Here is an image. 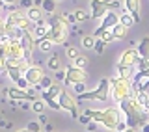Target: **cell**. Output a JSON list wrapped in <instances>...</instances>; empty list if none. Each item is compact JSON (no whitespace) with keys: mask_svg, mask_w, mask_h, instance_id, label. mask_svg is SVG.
<instances>
[{"mask_svg":"<svg viewBox=\"0 0 149 132\" xmlns=\"http://www.w3.org/2000/svg\"><path fill=\"white\" fill-rule=\"evenodd\" d=\"M19 132H30V130H28V129H24V130H19Z\"/></svg>","mask_w":149,"mask_h":132,"instance_id":"c3c4849f","label":"cell"},{"mask_svg":"<svg viewBox=\"0 0 149 132\" xmlns=\"http://www.w3.org/2000/svg\"><path fill=\"white\" fill-rule=\"evenodd\" d=\"M15 84H17V88H19V89H24V91H28V89H30V84H28V80H26L24 76L19 78Z\"/></svg>","mask_w":149,"mask_h":132,"instance_id":"d6a6232c","label":"cell"},{"mask_svg":"<svg viewBox=\"0 0 149 132\" xmlns=\"http://www.w3.org/2000/svg\"><path fill=\"white\" fill-rule=\"evenodd\" d=\"M58 102H60V106L63 108V110H67L69 114H71L73 117H78V106H77V99H74L69 91H62V95H60L58 99Z\"/></svg>","mask_w":149,"mask_h":132,"instance_id":"9c48e42d","label":"cell"},{"mask_svg":"<svg viewBox=\"0 0 149 132\" xmlns=\"http://www.w3.org/2000/svg\"><path fill=\"white\" fill-rule=\"evenodd\" d=\"M82 47H84V49H93V47H95V37H93V35H84Z\"/></svg>","mask_w":149,"mask_h":132,"instance_id":"484cf974","label":"cell"},{"mask_svg":"<svg viewBox=\"0 0 149 132\" xmlns=\"http://www.w3.org/2000/svg\"><path fill=\"white\" fill-rule=\"evenodd\" d=\"M74 93H78V95L86 93V91H84V84H74Z\"/></svg>","mask_w":149,"mask_h":132,"instance_id":"60d3db41","label":"cell"},{"mask_svg":"<svg viewBox=\"0 0 149 132\" xmlns=\"http://www.w3.org/2000/svg\"><path fill=\"white\" fill-rule=\"evenodd\" d=\"M62 91H63V88L60 86V84H52L47 91H43V101H45V104L47 106H50L52 110H60V102L56 101V99H60V95H62Z\"/></svg>","mask_w":149,"mask_h":132,"instance_id":"ba28073f","label":"cell"},{"mask_svg":"<svg viewBox=\"0 0 149 132\" xmlns=\"http://www.w3.org/2000/svg\"><path fill=\"white\" fill-rule=\"evenodd\" d=\"M21 8H22V9L34 8V0H21Z\"/></svg>","mask_w":149,"mask_h":132,"instance_id":"74e56055","label":"cell"},{"mask_svg":"<svg viewBox=\"0 0 149 132\" xmlns=\"http://www.w3.org/2000/svg\"><path fill=\"white\" fill-rule=\"evenodd\" d=\"M99 39H102V41H104V43H112V41H114L116 37H114V34H112V32L108 30V32H104V34H102V35L99 37Z\"/></svg>","mask_w":149,"mask_h":132,"instance_id":"d590c367","label":"cell"},{"mask_svg":"<svg viewBox=\"0 0 149 132\" xmlns=\"http://www.w3.org/2000/svg\"><path fill=\"white\" fill-rule=\"evenodd\" d=\"M24 78L28 80V84H30V88H37L39 86V82L45 78V73H43V67H39V65H32L30 69L24 73Z\"/></svg>","mask_w":149,"mask_h":132,"instance_id":"7c38bea8","label":"cell"},{"mask_svg":"<svg viewBox=\"0 0 149 132\" xmlns=\"http://www.w3.org/2000/svg\"><path fill=\"white\" fill-rule=\"evenodd\" d=\"M84 115H88L91 121L95 123H101L104 125L108 130H119V125H121V119H119V110L114 106H108L104 110H86Z\"/></svg>","mask_w":149,"mask_h":132,"instance_id":"7a4b0ae2","label":"cell"},{"mask_svg":"<svg viewBox=\"0 0 149 132\" xmlns=\"http://www.w3.org/2000/svg\"><path fill=\"white\" fill-rule=\"evenodd\" d=\"M119 132H136V129H125V130H119Z\"/></svg>","mask_w":149,"mask_h":132,"instance_id":"bcb514c9","label":"cell"},{"mask_svg":"<svg viewBox=\"0 0 149 132\" xmlns=\"http://www.w3.org/2000/svg\"><path fill=\"white\" fill-rule=\"evenodd\" d=\"M26 13H28V19H30L32 22H36V24H39L41 21H43V8H37V6H34V8H30V9H26Z\"/></svg>","mask_w":149,"mask_h":132,"instance_id":"e0dca14e","label":"cell"},{"mask_svg":"<svg viewBox=\"0 0 149 132\" xmlns=\"http://www.w3.org/2000/svg\"><path fill=\"white\" fill-rule=\"evenodd\" d=\"M78 56H80V52H78V49H77V47H69V49H67V58L77 60Z\"/></svg>","mask_w":149,"mask_h":132,"instance_id":"836d02e7","label":"cell"},{"mask_svg":"<svg viewBox=\"0 0 149 132\" xmlns=\"http://www.w3.org/2000/svg\"><path fill=\"white\" fill-rule=\"evenodd\" d=\"M110 93H112V97H114V101H125V99H129V97H132V84H130V80L127 78H112L110 80Z\"/></svg>","mask_w":149,"mask_h":132,"instance_id":"5b68a950","label":"cell"},{"mask_svg":"<svg viewBox=\"0 0 149 132\" xmlns=\"http://www.w3.org/2000/svg\"><path fill=\"white\" fill-rule=\"evenodd\" d=\"M28 130L30 132H39V123H28Z\"/></svg>","mask_w":149,"mask_h":132,"instance_id":"ab89813d","label":"cell"},{"mask_svg":"<svg viewBox=\"0 0 149 132\" xmlns=\"http://www.w3.org/2000/svg\"><path fill=\"white\" fill-rule=\"evenodd\" d=\"M108 93H110V78H102L93 91H86L82 95H78V101H108Z\"/></svg>","mask_w":149,"mask_h":132,"instance_id":"8992f818","label":"cell"},{"mask_svg":"<svg viewBox=\"0 0 149 132\" xmlns=\"http://www.w3.org/2000/svg\"><path fill=\"white\" fill-rule=\"evenodd\" d=\"M45 101H34V104H32V112H36V114H43V110H45Z\"/></svg>","mask_w":149,"mask_h":132,"instance_id":"d4e9b609","label":"cell"},{"mask_svg":"<svg viewBox=\"0 0 149 132\" xmlns=\"http://www.w3.org/2000/svg\"><path fill=\"white\" fill-rule=\"evenodd\" d=\"M119 22H121V24H123V26H127V28H130V26L134 24V19L130 17L129 13H123V15L119 17Z\"/></svg>","mask_w":149,"mask_h":132,"instance_id":"cb8c5ba5","label":"cell"},{"mask_svg":"<svg viewBox=\"0 0 149 132\" xmlns=\"http://www.w3.org/2000/svg\"><path fill=\"white\" fill-rule=\"evenodd\" d=\"M138 54H140V58L149 60V37H143V39L140 41V45H138Z\"/></svg>","mask_w":149,"mask_h":132,"instance_id":"ac0fdd59","label":"cell"},{"mask_svg":"<svg viewBox=\"0 0 149 132\" xmlns=\"http://www.w3.org/2000/svg\"><path fill=\"white\" fill-rule=\"evenodd\" d=\"M136 99H138V102H140V104H142L143 108H146V110H149V97L146 95V93H138V95H136Z\"/></svg>","mask_w":149,"mask_h":132,"instance_id":"4316f807","label":"cell"},{"mask_svg":"<svg viewBox=\"0 0 149 132\" xmlns=\"http://www.w3.org/2000/svg\"><path fill=\"white\" fill-rule=\"evenodd\" d=\"M127 13L134 19V22H140V0H125Z\"/></svg>","mask_w":149,"mask_h":132,"instance_id":"2e32d148","label":"cell"},{"mask_svg":"<svg viewBox=\"0 0 149 132\" xmlns=\"http://www.w3.org/2000/svg\"><path fill=\"white\" fill-rule=\"evenodd\" d=\"M6 69H8V60L4 58V56H0V73L6 71Z\"/></svg>","mask_w":149,"mask_h":132,"instance_id":"f35d334b","label":"cell"},{"mask_svg":"<svg viewBox=\"0 0 149 132\" xmlns=\"http://www.w3.org/2000/svg\"><path fill=\"white\" fill-rule=\"evenodd\" d=\"M104 41H102V39H97L95 41V47H93V49H95V52L97 54H102V52H104Z\"/></svg>","mask_w":149,"mask_h":132,"instance_id":"e575fe53","label":"cell"},{"mask_svg":"<svg viewBox=\"0 0 149 132\" xmlns=\"http://www.w3.org/2000/svg\"><path fill=\"white\" fill-rule=\"evenodd\" d=\"M88 19V13L84 11V9H77V11H74V21L77 22H82V21H86Z\"/></svg>","mask_w":149,"mask_h":132,"instance_id":"1f68e13d","label":"cell"},{"mask_svg":"<svg viewBox=\"0 0 149 132\" xmlns=\"http://www.w3.org/2000/svg\"><path fill=\"white\" fill-rule=\"evenodd\" d=\"M119 110H123V114L127 115V126L129 129H140L149 123V112L138 102L136 97H129L125 101L119 102Z\"/></svg>","mask_w":149,"mask_h":132,"instance_id":"6da1fadb","label":"cell"},{"mask_svg":"<svg viewBox=\"0 0 149 132\" xmlns=\"http://www.w3.org/2000/svg\"><path fill=\"white\" fill-rule=\"evenodd\" d=\"M6 22L19 26L24 34H34V30H36V22H32L30 19H28L26 9H22V8H17V9H13V11H9L8 17H6Z\"/></svg>","mask_w":149,"mask_h":132,"instance_id":"277c9868","label":"cell"},{"mask_svg":"<svg viewBox=\"0 0 149 132\" xmlns=\"http://www.w3.org/2000/svg\"><path fill=\"white\" fill-rule=\"evenodd\" d=\"M41 8H43L45 13H54V9H56V0H43Z\"/></svg>","mask_w":149,"mask_h":132,"instance_id":"7402d4cb","label":"cell"},{"mask_svg":"<svg viewBox=\"0 0 149 132\" xmlns=\"http://www.w3.org/2000/svg\"><path fill=\"white\" fill-rule=\"evenodd\" d=\"M74 67H78V69H86V67H88V58L80 54L77 60H74Z\"/></svg>","mask_w":149,"mask_h":132,"instance_id":"83f0119b","label":"cell"},{"mask_svg":"<svg viewBox=\"0 0 149 132\" xmlns=\"http://www.w3.org/2000/svg\"><path fill=\"white\" fill-rule=\"evenodd\" d=\"M114 0H91V19H104V15L110 11V4Z\"/></svg>","mask_w":149,"mask_h":132,"instance_id":"8fae6325","label":"cell"},{"mask_svg":"<svg viewBox=\"0 0 149 132\" xmlns=\"http://www.w3.org/2000/svg\"><path fill=\"white\" fill-rule=\"evenodd\" d=\"M21 47H22V50H24V60L30 62L32 52H34V49H36V35L34 34H24L22 39H21Z\"/></svg>","mask_w":149,"mask_h":132,"instance_id":"9a60e30c","label":"cell"},{"mask_svg":"<svg viewBox=\"0 0 149 132\" xmlns=\"http://www.w3.org/2000/svg\"><path fill=\"white\" fill-rule=\"evenodd\" d=\"M80 121H82V123H88V121H90V117H88V115H82Z\"/></svg>","mask_w":149,"mask_h":132,"instance_id":"7bdbcfd3","label":"cell"},{"mask_svg":"<svg viewBox=\"0 0 149 132\" xmlns=\"http://www.w3.org/2000/svg\"><path fill=\"white\" fill-rule=\"evenodd\" d=\"M140 62V54L134 49H127L119 58V67H134Z\"/></svg>","mask_w":149,"mask_h":132,"instance_id":"4fadbf2b","label":"cell"},{"mask_svg":"<svg viewBox=\"0 0 149 132\" xmlns=\"http://www.w3.org/2000/svg\"><path fill=\"white\" fill-rule=\"evenodd\" d=\"M56 78H58V80H65V71H56Z\"/></svg>","mask_w":149,"mask_h":132,"instance_id":"b9f144b4","label":"cell"},{"mask_svg":"<svg viewBox=\"0 0 149 132\" xmlns=\"http://www.w3.org/2000/svg\"><path fill=\"white\" fill-rule=\"evenodd\" d=\"M118 76L130 80V76H132V67H118Z\"/></svg>","mask_w":149,"mask_h":132,"instance_id":"603a6c76","label":"cell"},{"mask_svg":"<svg viewBox=\"0 0 149 132\" xmlns=\"http://www.w3.org/2000/svg\"><path fill=\"white\" fill-rule=\"evenodd\" d=\"M143 78L149 80V69H146V71H138V73L134 74V82H142Z\"/></svg>","mask_w":149,"mask_h":132,"instance_id":"f546056e","label":"cell"},{"mask_svg":"<svg viewBox=\"0 0 149 132\" xmlns=\"http://www.w3.org/2000/svg\"><path fill=\"white\" fill-rule=\"evenodd\" d=\"M47 65H49V69H52V71H60V58L58 56H52Z\"/></svg>","mask_w":149,"mask_h":132,"instance_id":"f1b7e54d","label":"cell"},{"mask_svg":"<svg viewBox=\"0 0 149 132\" xmlns=\"http://www.w3.org/2000/svg\"><path fill=\"white\" fill-rule=\"evenodd\" d=\"M146 69H149V60L140 58V62H138V71H146Z\"/></svg>","mask_w":149,"mask_h":132,"instance_id":"8d00e7d4","label":"cell"},{"mask_svg":"<svg viewBox=\"0 0 149 132\" xmlns=\"http://www.w3.org/2000/svg\"><path fill=\"white\" fill-rule=\"evenodd\" d=\"M8 95L11 101H36V95H34V89H19V88H9L8 89Z\"/></svg>","mask_w":149,"mask_h":132,"instance_id":"5bb4252c","label":"cell"},{"mask_svg":"<svg viewBox=\"0 0 149 132\" xmlns=\"http://www.w3.org/2000/svg\"><path fill=\"white\" fill-rule=\"evenodd\" d=\"M39 121H41V123H47V117H45V114H41V115H39Z\"/></svg>","mask_w":149,"mask_h":132,"instance_id":"ee69618b","label":"cell"},{"mask_svg":"<svg viewBox=\"0 0 149 132\" xmlns=\"http://www.w3.org/2000/svg\"><path fill=\"white\" fill-rule=\"evenodd\" d=\"M6 73L9 74V78H11L13 82H17L19 78H22V76H24V73H22L21 69H17V67H8V69H6Z\"/></svg>","mask_w":149,"mask_h":132,"instance_id":"44dd1931","label":"cell"},{"mask_svg":"<svg viewBox=\"0 0 149 132\" xmlns=\"http://www.w3.org/2000/svg\"><path fill=\"white\" fill-rule=\"evenodd\" d=\"M2 4H15V0H0Z\"/></svg>","mask_w":149,"mask_h":132,"instance_id":"f6af8a7d","label":"cell"},{"mask_svg":"<svg viewBox=\"0 0 149 132\" xmlns=\"http://www.w3.org/2000/svg\"><path fill=\"white\" fill-rule=\"evenodd\" d=\"M110 32H112V34H114V37H116V39H123V37L127 35L129 28H127V26H123V24H121V22H118V24H116L114 28H112Z\"/></svg>","mask_w":149,"mask_h":132,"instance_id":"d6986e66","label":"cell"},{"mask_svg":"<svg viewBox=\"0 0 149 132\" xmlns=\"http://www.w3.org/2000/svg\"><path fill=\"white\" fill-rule=\"evenodd\" d=\"M52 84H54L52 80H50L49 76H45V78H43V80L39 82V86H37V89H45V91H47V89H49L50 86H52Z\"/></svg>","mask_w":149,"mask_h":132,"instance_id":"4dcf8cb0","label":"cell"},{"mask_svg":"<svg viewBox=\"0 0 149 132\" xmlns=\"http://www.w3.org/2000/svg\"><path fill=\"white\" fill-rule=\"evenodd\" d=\"M36 49L41 50V52H49V50L52 49V41H49L47 37H43V39H36Z\"/></svg>","mask_w":149,"mask_h":132,"instance_id":"ffe728a7","label":"cell"},{"mask_svg":"<svg viewBox=\"0 0 149 132\" xmlns=\"http://www.w3.org/2000/svg\"><path fill=\"white\" fill-rule=\"evenodd\" d=\"M67 17L65 15H54L49 22V34H47V39L52 41V45H63L67 41Z\"/></svg>","mask_w":149,"mask_h":132,"instance_id":"3957f363","label":"cell"},{"mask_svg":"<svg viewBox=\"0 0 149 132\" xmlns=\"http://www.w3.org/2000/svg\"><path fill=\"white\" fill-rule=\"evenodd\" d=\"M88 80V73L86 69H78L74 67V65H69L67 69H65V80L63 82L67 84V86H74V84H84Z\"/></svg>","mask_w":149,"mask_h":132,"instance_id":"52a82bcc","label":"cell"},{"mask_svg":"<svg viewBox=\"0 0 149 132\" xmlns=\"http://www.w3.org/2000/svg\"><path fill=\"white\" fill-rule=\"evenodd\" d=\"M2 8H4V6H2V2H0V15H2ZM0 21H2V19H0Z\"/></svg>","mask_w":149,"mask_h":132,"instance_id":"7dc6e473","label":"cell"},{"mask_svg":"<svg viewBox=\"0 0 149 132\" xmlns=\"http://www.w3.org/2000/svg\"><path fill=\"white\" fill-rule=\"evenodd\" d=\"M119 22V17L116 15L114 11H108L104 15V19H102V22H101V26L97 28L95 32H93V37H101L102 34H104V32H108V30H112V28H114L116 24H118Z\"/></svg>","mask_w":149,"mask_h":132,"instance_id":"30bf717a","label":"cell"}]
</instances>
